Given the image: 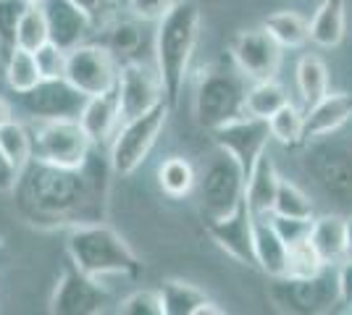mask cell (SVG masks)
<instances>
[{
	"label": "cell",
	"mask_w": 352,
	"mask_h": 315,
	"mask_svg": "<svg viewBox=\"0 0 352 315\" xmlns=\"http://www.w3.org/2000/svg\"><path fill=\"white\" fill-rule=\"evenodd\" d=\"M16 205L34 226L98 224L105 215V181L98 163L60 168L32 161L14 187Z\"/></svg>",
	"instance_id": "6da1fadb"
},
{
	"label": "cell",
	"mask_w": 352,
	"mask_h": 315,
	"mask_svg": "<svg viewBox=\"0 0 352 315\" xmlns=\"http://www.w3.org/2000/svg\"><path fill=\"white\" fill-rule=\"evenodd\" d=\"M200 5L195 0H176V5L155 21V69L163 82L166 105L174 110L187 84L195 47L200 43Z\"/></svg>",
	"instance_id": "7a4b0ae2"
},
{
	"label": "cell",
	"mask_w": 352,
	"mask_h": 315,
	"mask_svg": "<svg viewBox=\"0 0 352 315\" xmlns=\"http://www.w3.org/2000/svg\"><path fill=\"white\" fill-rule=\"evenodd\" d=\"M66 253L72 266L92 279H105V276L137 279L142 270V263L137 260L132 247L124 242L116 229L105 226L103 221L72 226L66 237Z\"/></svg>",
	"instance_id": "3957f363"
},
{
	"label": "cell",
	"mask_w": 352,
	"mask_h": 315,
	"mask_svg": "<svg viewBox=\"0 0 352 315\" xmlns=\"http://www.w3.org/2000/svg\"><path fill=\"white\" fill-rule=\"evenodd\" d=\"M171 108L166 103L150 108L134 119H124L118 132L108 145V163L118 176H132L134 171L147 161L150 150L161 137Z\"/></svg>",
	"instance_id": "277c9868"
},
{
	"label": "cell",
	"mask_w": 352,
	"mask_h": 315,
	"mask_svg": "<svg viewBox=\"0 0 352 315\" xmlns=\"http://www.w3.org/2000/svg\"><path fill=\"white\" fill-rule=\"evenodd\" d=\"M245 76L239 71H208L195 92V119L213 132L245 116Z\"/></svg>",
	"instance_id": "5b68a950"
},
{
	"label": "cell",
	"mask_w": 352,
	"mask_h": 315,
	"mask_svg": "<svg viewBox=\"0 0 352 315\" xmlns=\"http://www.w3.org/2000/svg\"><path fill=\"white\" fill-rule=\"evenodd\" d=\"M32 142L34 161L60 168H82L95 148L79 119L37 121V126L32 129Z\"/></svg>",
	"instance_id": "8992f818"
},
{
	"label": "cell",
	"mask_w": 352,
	"mask_h": 315,
	"mask_svg": "<svg viewBox=\"0 0 352 315\" xmlns=\"http://www.w3.org/2000/svg\"><path fill=\"white\" fill-rule=\"evenodd\" d=\"M245 181L248 179L234 158L219 150V158H213L200 176V197L208 221L223 218L245 202Z\"/></svg>",
	"instance_id": "52a82bcc"
},
{
	"label": "cell",
	"mask_w": 352,
	"mask_h": 315,
	"mask_svg": "<svg viewBox=\"0 0 352 315\" xmlns=\"http://www.w3.org/2000/svg\"><path fill=\"white\" fill-rule=\"evenodd\" d=\"M66 79L87 97L116 90V53L108 45H95V43H82V45L72 47L69 58H66Z\"/></svg>",
	"instance_id": "ba28073f"
},
{
	"label": "cell",
	"mask_w": 352,
	"mask_h": 315,
	"mask_svg": "<svg viewBox=\"0 0 352 315\" xmlns=\"http://www.w3.org/2000/svg\"><path fill=\"white\" fill-rule=\"evenodd\" d=\"M210 135H213V142H216V148L221 152L234 158L236 165L245 174V179L250 176L252 165L258 163V158L263 155L268 142H271L268 121L248 116V113L234 121H229V124H223L219 129H213Z\"/></svg>",
	"instance_id": "9c48e42d"
},
{
	"label": "cell",
	"mask_w": 352,
	"mask_h": 315,
	"mask_svg": "<svg viewBox=\"0 0 352 315\" xmlns=\"http://www.w3.org/2000/svg\"><path fill=\"white\" fill-rule=\"evenodd\" d=\"M284 47L263 30H242L232 40V60L234 69L245 76L248 82H263V79H276L281 69V53Z\"/></svg>",
	"instance_id": "30bf717a"
},
{
	"label": "cell",
	"mask_w": 352,
	"mask_h": 315,
	"mask_svg": "<svg viewBox=\"0 0 352 315\" xmlns=\"http://www.w3.org/2000/svg\"><path fill=\"white\" fill-rule=\"evenodd\" d=\"M87 103V95L63 79H40L37 87L21 95V105L34 121H58V119H79L82 108Z\"/></svg>",
	"instance_id": "8fae6325"
},
{
	"label": "cell",
	"mask_w": 352,
	"mask_h": 315,
	"mask_svg": "<svg viewBox=\"0 0 352 315\" xmlns=\"http://www.w3.org/2000/svg\"><path fill=\"white\" fill-rule=\"evenodd\" d=\"M116 90L124 119H134L140 113H147L150 108L166 103L158 69L140 63V60H126V63L118 66Z\"/></svg>",
	"instance_id": "7c38bea8"
},
{
	"label": "cell",
	"mask_w": 352,
	"mask_h": 315,
	"mask_svg": "<svg viewBox=\"0 0 352 315\" xmlns=\"http://www.w3.org/2000/svg\"><path fill=\"white\" fill-rule=\"evenodd\" d=\"M108 300L100 279H92L87 273L72 266L56 284V292L50 297V313L56 315H95L103 313Z\"/></svg>",
	"instance_id": "4fadbf2b"
},
{
	"label": "cell",
	"mask_w": 352,
	"mask_h": 315,
	"mask_svg": "<svg viewBox=\"0 0 352 315\" xmlns=\"http://www.w3.org/2000/svg\"><path fill=\"white\" fill-rule=\"evenodd\" d=\"M208 234L229 257H234L242 266H255V250H252V213L248 202H242L234 213L208 221Z\"/></svg>",
	"instance_id": "5bb4252c"
},
{
	"label": "cell",
	"mask_w": 352,
	"mask_h": 315,
	"mask_svg": "<svg viewBox=\"0 0 352 315\" xmlns=\"http://www.w3.org/2000/svg\"><path fill=\"white\" fill-rule=\"evenodd\" d=\"M121 121H124V113H121L118 90H108L103 95L87 97V103H85L82 113H79V124L87 132V137L92 139L95 148L111 145V139L118 132Z\"/></svg>",
	"instance_id": "9a60e30c"
},
{
	"label": "cell",
	"mask_w": 352,
	"mask_h": 315,
	"mask_svg": "<svg viewBox=\"0 0 352 315\" xmlns=\"http://www.w3.org/2000/svg\"><path fill=\"white\" fill-rule=\"evenodd\" d=\"M45 14H47V27H50V40L63 50L82 45L87 40V34H92V24L89 19L72 0H45L43 3Z\"/></svg>",
	"instance_id": "2e32d148"
},
{
	"label": "cell",
	"mask_w": 352,
	"mask_h": 315,
	"mask_svg": "<svg viewBox=\"0 0 352 315\" xmlns=\"http://www.w3.org/2000/svg\"><path fill=\"white\" fill-rule=\"evenodd\" d=\"M352 119V95L326 92L316 105L305 110V142L342 129Z\"/></svg>",
	"instance_id": "e0dca14e"
},
{
	"label": "cell",
	"mask_w": 352,
	"mask_h": 315,
	"mask_svg": "<svg viewBox=\"0 0 352 315\" xmlns=\"http://www.w3.org/2000/svg\"><path fill=\"white\" fill-rule=\"evenodd\" d=\"M252 250L255 266L271 279H284L287 273V244L271 224V215H252Z\"/></svg>",
	"instance_id": "ac0fdd59"
},
{
	"label": "cell",
	"mask_w": 352,
	"mask_h": 315,
	"mask_svg": "<svg viewBox=\"0 0 352 315\" xmlns=\"http://www.w3.org/2000/svg\"><path fill=\"white\" fill-rule=\"evenodd\" d=\"M279 171L271 161V155L263 152L258 158V163L252 165L248 181H245V202L252 215H271L276 192H279Z\"/></svg>",
	"instance_id": "d6986e66"
},
{
	"label": "cell",
	"mask_w": 352,
	"mask_h": 315,
	"mask_svg": "<svg viewBox=\"0 0 352 315\" xmlns=\"http://www.w3.org/2000/svg\"><path fill=\"white\" fill-rule=\"evenodd\" d=\"M310 242L318 250L321 260L329 268H337L347 260V218L337 213H326L313 218L310 226Z\"/></svg>",
	"instance_id": "ffe728a7"
},
{
	"label": "cell",
	"mask_w": 352,
	"mask_h": 315,
	"mask_svg": "<svg viewBox=\"0 0 352 315\" xmlns=\"http://www.w3.org/2000/svg\"><path fill=\"white\" fill-rule=\"evenodd\" d=\"M347 30V0H323L310 19V43L323 50L342 45Z\"/></svg>",
	"instance_id": "44dd1931"
},
{
	"label": "cell",
	"mask_w": 352,
	"mask_h": 315,
	"mask_svg": "<svg viewBox=\"0 0 352 315\" xmlns=\"http://www.w3.org/2000/svg\"><path fill=\"white\" fill-rule=\"evenodd\" d=\"M289 103V95L281 87L276 79H263V82H252L245 92V113L255 119H271L279 108Z\"/></svg>",
	"instance_id": "7402d4cb"
},
{
	"label": "cell",
	"mask_w": 352,
	"mask_h": 315,
	"mask_svg": "<svg viewBox=\"0 0 352 315\" xmlns=\"http://www.w3.org/2000/svg\"><path fill=\"white\" fill-rule=\"evenodd\" d=\"M263 30L281 47H302L310 43V21L297 11H276L263 21Z\"/></svg>",
	"instance_id": "603a6c76"
},
{
	"label": "cell",
	"mask_w": 352,
	"mask_h": 315,
	"mask_svg": "<svg viewBox=\"0 0 352 315\" xmlns=\"http://www.w3.org/2000/svg\"><path fill=\"white\" fill-rule=\"evenodd\" d=\"M297 92L302 97V105L308 110L310 105H316L323 95L329 92V69L318 56H302L297 60Z\"/></svg>",
	"instance_id": "cb8c5ba5"
},
{
	"label": "cell",
	"mask_w": 352,
	"mask_h": 315,
	"mask_svg": "<svg viewBox=\"0 0 352 315\" xmlns=\"http://www.w3.org/2000/svg\"><path fill=\"white\" fill-rule=\"evenodd\" d=\"M0 152L6 155V161L14 165L19 174L34 161L32 132L21 124V121L11 119L8 124L0 126Z\"/></svg>",
	"instance_id": "d4e9b609"
},
{
	"label": "cell",
	"mask_w": 352,
	"mask_h": 315,
	"mask_svg": "<svg viewBox=\"0 0 352 315\" xmlns=\"http://www.w3.org/2000/svg\"><path fill=\"white\" fill-rule=\"evenodd\" d=\"M158 184H161V189L168 197L182 200V197H187L192 189H195V184H197V171H195V165H192L187 158L171 155V158H166V161L158 165Z\"/></svg>",
	"instance_id": "484cf974"
},
{
	"label": "cell",
	"mask_w": 352,
	"mask_h": 315,
	"mask_svg": "<svg viewBox=\"0 0 352 315\" xmlns=\"http://www.w3.org/2000/svg\"><path fill=\"white\" fill-rule=\"evenodd\" d=\"M271 139L279 142L281 148H297L305 142V113L289 100L268 119Z\"/></svg>",
	"instance_id": "4316f807"
},
{
	"label": "cell",
	"mask_w": 352,
	"mask_h": 315,
	"mask_svg": "<svg viewBox=\"0 0 352 315\" xmlns=\"http://www.w3.org/2000/svg\"><path fill=\"white\" fill-rule=\"evenodd\" d=\"M163 297V310L166 315H195V310L200 307V302H206V292L200 286L182 281V279H168L161 286Z\"/></svg>",
	"instance_id": "83f0119b"
},
{
	"label": "cell",
	"mask_w": 352,
	"mask_h": 315,
	"mask_svg": "<svg viewBox=\"0 0 352 315\" xmlns=\"http://www.w3.org/2000/svg\"><path fill=\"white\" fill-rule=\"evenodd\" d=\"M3 63H6V82H8V87H11L16 95L30 92L32 87H37V84H40V79H43L32 50L14 47V50H11V56L3 60Z\"/></svg>",
	"instance_id": "f1b7e54d"
},
{
	"label": "cell",
	"mask_w": 352,
	"mask_h": 315,
	"mask_svg": "<svg viewBox=\"0 0 352 315\" xmlns=\"http://www.w3.org/2000/svg\"><path fill=\"white\" fill-rule=\"evenodd\" d=\"M326 268L329 266L321 260L310 237L287 247V273H284V279H316Z\"/></svg>",
	"instance_id": "f546056e"
},
{
	"label": "cell",
	"mask_w": 352,
	"mask_h": 315,
	"mask_svg": "<svg viewBox=\"0 0 352 315\" xmlns=\"http://www.w3.org/2000/svg\"><path fill=\"white\" fill-rule=\"evenodd\" d=\"M50 40V27H47V14L43 5H27L24 14L19 19V30H16V47L24 50H37Z\"/></svg>",
	"instance_id": "4dcf8cb0"
},
{
	"label": "cell",
	"mask_w": 352,
	"mask_h": 315,
	"mask_svg": "<svg viewBox=\"0 0 352 315\" xmlns=\"http://www.w3.org/2000/svg\"><path fill=\"white\" fill-rule=\"evenodd\" d=\"M274 215H284V218H313L316 210L310 197L292 181L281 179L279 192H276V202H274Z\"/></svg>",
	"instance_id": "1f68e13d"
},
{
	"label": "cell",
	"mask_w": 352,
	"mask_h": 315,
	"mask_svg": "<svg viewBox=\"0 0 352 315\" xmlns=\"http://www.w3.org/2000/svg\"><path fill=\"white\" fill-rule=\"evenodd\" d=\"M24 8V0H0V60L8 58L16 47V30Z\"/></svg>",
	"instance_id": "d6a6232c"
},
{
	"label": "cell",
	"mask_w": 352,
	"mask_h": 315,
	"mask_svg": "<svg viewBox=\"0 0 352 315\" xmlns=\"http://www.w3.org/2000/svg\"><path fill=\"white\" fill-rule=\"evenodd\" d=\"M121 315H166L161 289H137L118 305Z\"/></svg>",
	"instance_id": "836d02e7"
},
{
	"label": "cell",
	"mask_w": 352,
	"mask_h": 315,
	"mask_svg": "<svg viewBox=\"0 0 352 315\" xmlns=\"http://www.w3.org/2000/svg\"><path fill=\"white\" fill-rule=\"evenodd\" d=\"M66 58H69V50L58 47L53 40H47L45 45L34 50V60H37V69H40L43 79H63L66 76Z\"/></svg>",
	"instance_id": "e575fe53"
},
{
	"label": "cell",
	"mask_w": 352,
	"mask_h": 315,
	"mask_svg": "<svg viewBox=\"0 0 352 315\" xmlns=\"http://www.w3.org/2000/svg\"><path fill=\"white\" fill-rule=\"evenodd\" d=\"M74 5L89 19L92 30H108L118 16V0H72Z\"/></svg>",
	"instance_id": "d590c367"
},
{
	"label": "cell",
	"mask_w": 352,
	"mask_h": 315,
	"mask_svg": "<svg viewBox=\"0 0 352 315\" xmlns=\"http://www.w3.org/2000/svg\"><path fill=\"white\" fill-rule=\"evenodd\" d=\"M111 50L113 53H121V56H129L137 50V45L142 43V34L137 30V24L134 21H113L111 27Z\"/></svg>",
	"instance_id": "8d00e7d4"
},
{
	"label": "cell",
	"mask_w": 352,
	"mask_h": 315,
	"mask_svg": "<svg viewBox=\"0 0 352 315\" xmlns=\"http://www.w3.org/2000/svg\"><path fill=\"white\" fill-rule=\"evenodd\" d=\"M313 218H316V215H313ZM313 218H284V215H274V213H271V224H274V229L279 231V237L284 240L287 247H292V244H297V242L308 240Z\"/></svg>",
	"instance_id": "74e56055"
},
{
	"label": "cell",
	"mask_w": 352,
	"mask_h": 315,
	"mask_svg": "<svg viewBox=\"0 0 352 315\" xmlns=\"http://www.w3.org/2000/svg\"><path fill=\"white\" fill-rule=\"evenodd\" d=\"M176 5V0H126V8L137 21H161Z\"/></svg>",
	"instance_id": "f35d334b"
},
{
	"label": "cell",
	"mask_w": 352,
	"mask_h": 315,
	"mask_svg": "<svg viewBox=\"0 0 352 315\" xmlns=\"http://www.w3.org/2000/svg\"><path fill=\"white\" fill-rule=\"evenodd\" d=\"M337 286H339V300L352 305V257L337 266Z\"/></svg>",
	"instance_id": "ab89813d"
},
{
	"label": "cell",
	"mask_w": 352,
	"mask_h": 315,
	"mask_svg": "<svg viewBox=\"0 0 352 315\" xmlns=\"http://www.w3.org/2000/svg\"><path fill=\"white\" fill-rule=\"evenodd\" d=\"M16 181H19V171L0 152V192H14Z\"/></svg>",
	"instance_id": "60d3db41"
},
{
	"label": "cell",
	"mask_w": 352,
	"mask_h": 315,
	"mask_svg": "<svg viewBox=\"0 0 352 315\" xmlns=\"http://www.w3.org/2000/svg\"><path fill=\"white\" fill-rule=\"evenodd\" d=\"M221 313H223V307H216V302L213 300L200 302V307L195 310V315H221Z\"/></svg>",
	"instance_id": "b9f144b4"
},
{
	"label": "cell",
	"mask_w": 352,
	"mask_h": 315,
	"mask_svg": "<svg viewBox=\"0 0 352 315\" xmlns=\"http://www.w3.org/2000/svg\"><path fill=\"white\" fill-rule=\"evenodd\" d=\"M11 119H14V108H11V103L6 97H0V126L8 124Z\"/></svg>",
	"instance_id": "7bdbcfd3"
},
{
	"label": "cell",
	"mask_w": 352,
	"mask_h": 315,
	"mask_svg": "<svg viewBox=\"0 0 352 315\" xmlns=\"http://www.w3.org/2000/svg\"><path fill=\"white\" fill-rule=\"evenodd\" d=\"M347 257H352V215L347 218Z\"/></svg>",
	"instance_id": "ee69618b"
},
{
	"label": "cell",
	"mask_w": 352,
	"mask_h": 315,
	"mask_svg": "<svg viewBox=\"0 0 352 315\" xmlns=\"http://www.w3.org/2000/svg\"><path fill=\"white\" fill-rule=\"evenodd\" d=\"M24 3H27V5H43L45 0H24Z\"/></svg>",
	"instance_id": "f6af8a7d"
}]
</instances>
